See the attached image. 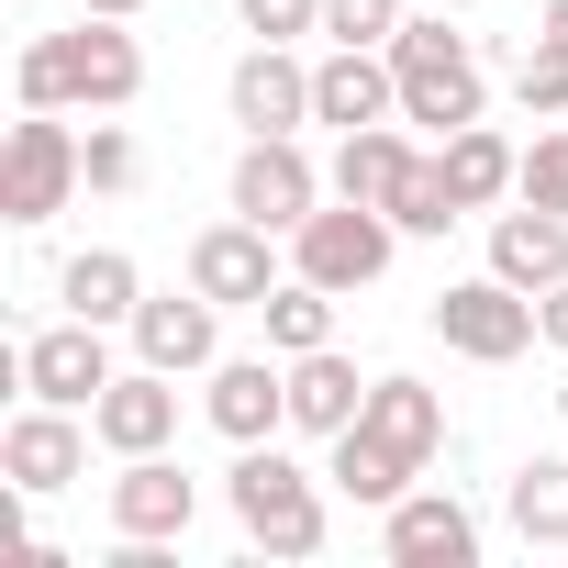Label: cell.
I'll return each mask as SVG.
<instances>
[{"label": "cell", "mask_w": 568, "mask_h": 568, "mask_svg": "<svg viewBox=\"0 0 568 568\" xmlns=\"http://www.w3.org/2000/svg\"><path fill=\"white\" fill-rule=\"evenodd\" d=\"M357 435L424 479V468H435V446H446V402H435L424 379H368V413H357Z\"/></svg>", "instance_id": "cell-18"}, {"label": "cell", "mask_w": 568, "mask_h": 568, "mask_svg": "<svg viewBox=\"0 0 568 568\" xmlns=\"http://www.w3.org/2000/svg\"><path fill=\"white\" fill-rule=\"evenodd\" d=\"M79 190H90V168H79V134H68L57 112H23V123H12V156H0V212H12V223L34 234V223H57Z\"/></svg>", "instance_id": "cell-4"}, {"label": "cell", "mask_w": 568, "mask_h": 568, "mask_svg": "<svg viewBox=\"0 0 568 568\" xmlns=\"http://www.w3.org/2000/svg\"><path fill=\"white\" fill-rule=\"evenodd\" d=\"M223 101H234L245 134H302V123H313V68H302L291 45H256V57H234Z\"/></svg>", "instance_id": "cell-14"}, {"label": "cell", "mask_w": 568, "mask_h": 568, "mask_svg": "<svg viewBox=\"0 0 568 568\" xmlns=\"http://www.w3.org/2000/svg\"><path fill=\"white\" fill-rule=\"evenodd\" d=\"M390 79H402V123H435V134L479 123V57H468V34H446V12L390 34Z\"/></svg>", "instance_id": "cell-3"}, {"label": "cell", "mask_w": 568, "mask_h": 568, "mask_svg": "<svg viewBox=\"0 0 568 568\" xmlns=\"http://www.w3.org/2000/svg\"><path fill=\"white\" fill-rule=\"evenodd\" d=\"M90 435H101L112 457H156V446L179 435V379H168V368H123V379L90 402Z\"/></svg>", "instance_id": "cell-16"}, {"label": "cell", "mask_w": 568, "mask_h": 568, "mask_svg": "<svg viewBox=\"0 0 568 568\" xmlns=\"http://www.w3.org/2000/svg\"><path fill=\"white\" fill-rule=\"evenodd\" d=\"M79 168H90V190H134V179H145V156H134V134H123V123H90Z\"/></svg>", "instance_id": "cell-31"}, {"label": "cell", "mask_w": 568, "mask_h": 568, "mask_svg": "<svg viewBox=\"0 0 568 568\" xmlns=\"http://www.w3.org/2000/svg\"><path fill=\"white\" fill-rule=\"evenodd\" d=\"M324 479H335V490H346V501H379V513H390V501H402V490H413V468H402V457H379V446H368V435H357V424H346V435H335V468H324Z\"/></svg>", "instance_id": "cell-27"}, {"label": "cell", "mask_w": 568, "mask_h": 568, "mask_svg": "<svg viewBox=\"0 0 568 568\" xmlns=\"http://www.w3.org/2000/svg\"><path fill=\"white\" fill-rule=\"evenodd\" d=\"M513 201H535V212H568V123L524 145V179H513Z\"/></svg>", "instance_id": "cell-29"}, {"label": "cell", "mask_w": 568, "mask_h": 568, "mask_svg": "<svg viewBox=\"0 0 568 568\" xmlns=\"http://www.w3.org/2000/svg\"><path fill=\"white\" fill-rule=\"evenodd\" d=\"M201 413L234 435V446H267L278 424H291V368H267V357H212V390Z\"/></svg>", "instance_id": "cell-17"}, {"label": "cell", "mask_w": 568, "mask_h": 568, "mask_svg": "<svg viewBox=\"0 0 568 568\" xmlns=\"http://www.w3.org/2000/svg\"><path fill=\"white\" fill-rule=\"evenodd\" d=\"M223 501H234L245 546H267V557H324V479H313V468H291L278 446H234Z\"/></svg>", "instance_id": "cell-2"}, {"label": "cell", "mask_w": 568, "mask_h": 568, "mask_svg": "<svg viewBox=\"0 0 568 568\" xmlns=\"http://www.w3.org/2000/svg\"><path fill=\"white\" fill-rule=\"evenodd\" d=\"M390 223H402V234H446V223H468V201H457L446 156H413V168H402V190H390Z\"/></svg>", "instance_id": "cell-26"}, {"label": "cell", "mask_w": 568, "mask_h": 568, "mask_svg": "<svg viewBox=\"0 0 568 568\" xmlns=\"http://www.w3.org/2000/svg\"><path fill=\"white\" fill-rule=\"evenodd\" d=\"M490 267L513 278V291H535V302H546L557 278H568V212H535V201H524V212H501V223H490Z\"/></svg>", "instance_id": "cell-19"}, {"label": "cell", "mask_w": 568, "mask_h": 568, "mask_svg": "<svg viewBox=\"0 0 568 568\" xmlns=\"http://www.w3.org/2000/svg\"><path fill=\"white\" fill-rule=\"evenodd\" d=\"M190 513H201V479H190V468H168V446H156V457H123V479H112V535L179 546V535H190Z\"/></svg>", "instance_id": "cell-12"}, {"label": "cell", "mask_w": 568, "mask_h": 568, "mask_svg": "<svg viewBox=\"0 0 568 568\" xmlns=\"http://www.w3.org/2000/svg\"><path fill=\"white\" fill-rule=\"evenodd\" d=\"M402 168H413V145H402L390 123H357V134L335 145V201H379V212H390Z\"/></svg>", "instance_id": "cell-24"}, {"label": "cell", "mask_w": 568, "mask_h": 568, "mask_svg": "<svg viewBox=\"0 0 568 568\" xmlns=\"http://www.w3.org/2000/svg\"><path fill=\"white\" fill-rule=\"evenodd\" d=\"M413 12H402V0H324V34L335 45H390Z\"/></svg>", "instance_id": "cell-30"}, {"label": "cell", "mask_w": 568, "mask_h": 568, "mask_svg": "<svg viewBox=\"0 0 568 568\" xmlns=\"http://www.w3.org/2000/svg\"><path fill=\"white\" fill-rule=\"evenodd\" d=\"M335 302L346 291H324V278H278V291L256 302V324H267V357H313V346H335Z\"/></svg>", "instance_id": "cell-22"}, {"label": "cell", "mask_w": 568, "mask_h": 568, "mask_svg": "<svg viewBox=\"0 0 568 568\" xmlns=\"http://www.w3.org/2000/svg\"><path fill=\"white\" fill-rule=\"evenodd\" d=\"M390 245H402V223H390L379 201H335V212H313V223L291 234V267L324 278V291H368V278L390 267Z\"/></svg>", "instance_id": "cell-6"}, {"label": "cell", "mask_w": 568, "mask_h": 568, "mask_svg": "<svg viewBox=\"0 0 568 568\" xmlns=\"http://www.w3.org/2000/svg\"><path fill=\"white\" fill-rule=\"evenodd\" d=\"M357 413H368V379H357V368H346L335 346L291 357V424H302V435H324V446H335V435H346Z\"/></svg>", "instance_id": "cell-20"}, {"label": "cell", "mask_w": 568, "mask_h": 568, "mask_svg": "<svg viewBox=\"0 0 568 568\" xmlns=\"http://www.w3.org/2000/svg\"><path fill=\"white\" fill-rule=\"evenodd\" d=\"M402 112V79H390V45H335L313 68V123L357 134V123H390Z\"/></svg>", "instance_id": "cell-15"}, {"label": "cell", "mask_w": 568, "mask_h": 568, "mask_svg": "<svg viewBox=\"0 0 568 568\" xmlns=\"http://www.w3.org/2000/svg\"><path fill=\"white\" fill-rule=\"evenodd\" d=\"M190 291H212L223 313H256L267 291H278V256H267V223H212V234H190Z\"/></svg>", "instance_id": "cell-10"}, {"label": "cell", "mask_w": 568, "mask_h": 568, "mask_svg": "<svg viewBox=\"0 0 568 568\" xmlns=\"http://www.w3.org/2000/svg\"><path fill=\"white\" fill-rule=\"evenodd\" d=\"M0 468H12V490H23V501H57V490L90 468V435H79V413H68V402H34V413H12V435H0Z\"/></svg>", "instance_id": "cell-9"}, {"label": "cell", "mask_w": 568, "mask_h": 568, "mask_svg": "<svg viewBox=\"0 0 568 568\" xmlns=\"http://www.w3.org/2000/svg\"><path fill=\"white\" fill-rule=\"evenodd\" d=\"M513 101H524V112H568V45H557V34H535V45H524Z\"/></svg>", "instance_id": "cell-28"}, {"label": "cell", "mask_w": 568, "mask_h": 568, "mask_svg": "<svg viewBox=\"0 0 568 568\" xmlns=\"http://www.w3.org/2000/svg\"><path fill=\"white\" fill-rule=\"evenodd\" d=\"M79 12H112V23H134V12H145V0H79Z\"/></svg>", "instance_id": "cell-34"}, {"label": "cell", "mask_w": 568, "mask_h": 568, "mask_svg": "<svg viewBox=\"0 0 568 568\" xmlns=\"http://www.w3.org/2000/svg\"><path fill=\"white\" fill-rule=\"evenodd\" d=\"M435 335H446L457 357H479V368H513V357L546 335V313H535V291H513V278L490 267V278H457V291H435Z\"/></svg>", "instance_id": "cell-5"}, {"label": "cell", "mask_w": 568, "mask_h": 568, "mask_svg": "<svg viewBox=\"0 0 568 568\" xmlns=\"http://www.w3.org/2000/svg\"><path fill=\"white\" fill-rule=\"evenodd\" d=\"M101 335H112V324H79V313H68V324H45V335H34V346L12 357V379H23L34 402H68V413H90V402H101V390L123 379Z\"/></svg>", "instance_id": "cell-8"}, {"label": "cell", "mask_w": 568, "mask_h": 568, "mask_svg": "<svg viewBox=\"0 0 568 568\" xmlns=\"http://www.w3.org/2000/svg\"><path fill=\"white\" fill-rule=\"evenodd\" d=\"M535 34H557V45H568V0H546V23H535Z\"/></svg>", "instance_id": "cell-35"}, {"label": "cell", "mask_w": 568, "mask_h": 568, "mask_svg": "<svg viewBox=\"0 0 568 568\" xmlns=\"http://www.w3.org/2000/svg\"><path fill=\"white\" fill-rule=\"evenodd\" d=\"M535 313H546V346H557V357H568V278H557V291H546V302H535Z\"/></svg>", "instance_id": "cell-33"}, {"label": "cell", "mask_w": 568, "mask_h": 568, "mask_svg": "<svg viewBox=\"0 0 568 568\" xmlns=\"http://www.w3.org/2000/svg\"><path fill=\"white\" fill-rule=\"evenodd\" d=\"M245 34H256V45H291V34H324V0H245Z\"/></svg>", "instance_id": "cell-32"}, {"label": "cell", "mask_w": 568, "mask_h": 568, "mask_svg": "<svg viewBox=\"0 0 568 568\" xmlns=\"http://www.w3.org/2000/svg\"><path fill=\"white\" fill-rule=\"evenodd\" d=\"M134 357H145V368H168V379L212 368V357H223V302H212V291H168V302H134Z\"/></svg>", "instance_id": "cell-11"}, {"label": "cell", "mask_w": 568, "mask_h": 568, "mask_svg": "<svg viewBox=\"0 0 568 568\" xmlns=\"http://www.w3.org/2000/svg\"><path fill=\"white\" fill-rule=\"evenodd\" d=\"M57 302H68L79 324H134L145 278H134V256H123V245H90V256H68V267H57Z\"/></svg>", "instance_id": "cell-21"}, {"label": "cell", "mask_w": 568, "mask_h": 568, "mask_svg": "<svg viewBox=\"0 0 568 568\" xmlns=\"http://www.w3.org/2000/svg\"><path fill=\"white\" fill-rule=\"evenodd\" d=\"M379 546H390V568H468L479 557V524H468L457 490H402L390 524H379Z\"/></svg>", "instance_id": "cell-13"}, {"label": "cell", "mask_w": 568, "mask_h": 568, "mask_svg": "<svg viewBox=\"0 0 568 568\" xmlns=\"http://www.w3.org/2000/svg\"><path fill=\"white\" fill-rule=\"evenodd\" d=\"M234 212L267 223V234H302V223L324 212V168L302 156V134H245V156H234Z\"/></svg>", "instance_id": "cell-7"}, {"label": "cell", "mask_w": 568, "mask_h": 568, "mask_svg": "<svg viewBox=\"0 0 568 568\" xmlns=\"http://www.w3.org/2000/svg\"><path fill=\"white\" fill-rule=\"evenodd\" d=\"M501 501H513V535L524 546H568V457H524Z\"/></svg>", "instance_id": "cell-25"}, {"label": "cell", "mask_w": 568, "mask_h": 568, "mask_svg": "<svg viewBox=\"0 0 568 568\" xmlns=\"http://www.w3.org/2000/svg\"><path fill=\"white\" fill-rule=\"evenodd\" d=\"M145 90V45L112 12H79V34H34L23 45V112H123Z\"/></svg>", "instance_id": "cell-1"}, {"label": "cell", "mask_w": 568, "mask_h": 568, "mask_svg": "<svg viewBox=\"0 0 568 568\" xmlns=\"http://www.w3.org/2000/svg\"><path fill=\"white\" fill-rule=\"evenodd\" d=\"M435 12H468V0H435Z\"/></svg>", "instance_id": "cell-36"}, {"label": "cell", "mask_w": 568, "mask_h": 568, "mask_svg": "<svg viewBox=\"0 0 568 568\" xmlns=\"http://www.w3.org/2000/svg\"><path fill=\"white\" fill-rule=\"evenodd\" d=\"M435 156H446V179H457V201H468V212L513 201V179H524V145H501L490 123H457V134H446Z\"/></svg>", "instance_id": "cell-23"}]
</instances>
